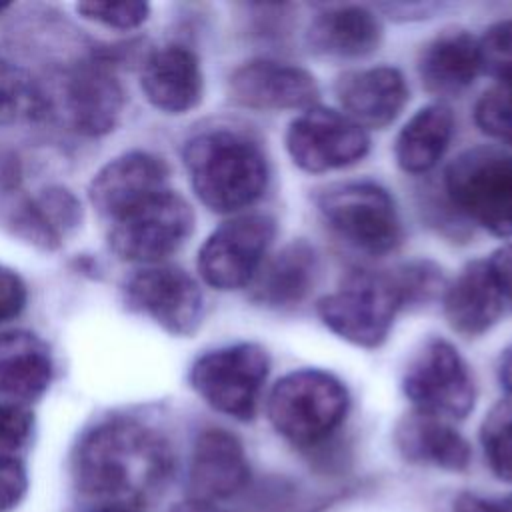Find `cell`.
Listing matches in <instances>:
<instances>
[{"label": "cell", "mask_w": 512, "mask_h": 512, "mask_svg": "<svg viewBox=\"0 0 512 512\" xmlns=\"http://www.w3.org/2000/svg\"><path fill=\"white\" fill-rule=\"evenodd\" d=\"M72 476L76 488L98 506L142 508L170 484L174 452L156 426L114 416L80 436L72 454Z\"/></svg>", "instance_id": "obj_1"}, {"label": "cell", "mask_w": 512, "mask_h": 512, "mask_svg": "<svg viewBox=\"0 0 512 512\" xmlns=\"http://www.w3.org/2000/svg\"><path fill=\"white\" fill-rule=\"evenodd\" d=\"M184 168L198 200L218 214L252 206L266 190L270 168L260 142L238 128H208L186 140Z\"/></svg>", "instance_id": "obj_2"}, {"label": "cell", "mask_w": 512, "mask_h": 512, "mask_svg": "<svg viewBox=\"0 0 512 512\" xmlns=\"http://www.w3.org/2000/svg\"><path fill=\"white\" fill-rule=\"evenodd\" d=\"M350 412L346 384L320 368L284 374L270 390L266 416L284 440L312 448L330 440Z\"/></svg>", "instance_id": "obj_3"}, {"label": "cell", "mask_w": 512, "mask_h": 512, "mask_svg": "<svg viewBox=\"0 0 512 512\" xmlns=\"http://www.w3.org/2000/svg\"><path fill=\"white\" fill-rule=\"evenodd\" d=\"M450 208L486 232L512 236V154L498 146L460 152L444 172Z\"/></svg>", "instance_id": "obj_4"}, {"label": "cell", "mask_w": 512, "mask_h": 512, "mask_svg": "<svg viewBox=\"0 0 512 512\" xmlns=\"http://www.w3.org/2000/svg\"><path fill=\"white\" fill-rule=\"evenodd\" d=\"M400 310L404 304L392 272L378 270H352L338 290L316 302L322 324L364 350H376L388 340Z\"/></svg>", "instance_id": "obj_5"}, {"label": "cell", "mask_w": 512, "mask_h": 512, "mask_svg": "<svg viewBox=\"0 0 512 512\" xmlns=\"http://www.w3.org/2000/svg\"><path fill=\"white\" fill-rule=\"evenodd\" d=\"M316 210L328 230L368 256L394 252L402 242V220L392 194L376 182H338L318 190Z\"/></svg>", "instance_id": "obj_6"}, {"label": "cell", "mask_w": 512, "mask_h": 512, "mask_svg": "<svg viewBox=\"0 0 512 512\" xmlns=\"http://www.w3.org/2000/svg\"><path fill=\"white\" fill-rule=\"evenodd\" d=\"M270 374V356L264 346L236 342L204 352L188 372L192 390L216 412L252 422Z\"/></svg>", "instance_id": "obj_7"}, {"label": "cell", "mask_w": 512, "mask_h": 512, "mask_svg": "<svg viewBox=\"0 0 512 512\" xmlns=\"http://www.w3.org/2000/svg\"><path fill=\"white\" fill-rule=\"evenodd\" d=\"M402 390L414 412L446 422L466 418L476 402L474 376L462 354L444 338H428L410 356Z\"/></svg>", "instance_id": "obj_8"}, {"label": "cell", "mask_w": 512, "mask_h": 512, "mask_svg": "<svg viewBox=\"0 0 512 512\" xmlns=\"http://www.w3.org/2000/svg\"><path fill=\"white\" fill-rule=\"evenodd\" d=\"M194 230V210L172 190H162L112 222L108 244L124 262L154 266L174 254Z\"/></svg>", "instance_id": "obj_9"}, {"label": "cell", "mask_w": 512, "mask_h": 512, "mask_svg": "<svg viewBox=\"0 0 512 512\" xmlns=\"http://www.w3.org/2000/svg\"><path fill=\"white\" fill-rule=\"evenodd\" d=\"M276 236L268 214H242L220 224L198 250V274L216 290L250 286Z\"/></svg>", "instance_id": "obj_10"}, {"label": "cell", "mask_w": 512, "mask_h": 512, "mask_svg": "<svg viewBox=\"0 0 512 512\" xmlns=\"http://www.w3.org/2000/svg\"><path fill=\"white\" fill-rule=\"evenodd\" d=\"M126 306L150 318L172 336H192L204 316V296L198 282L182 268L154 264L136 270L122 286Z\"/></svg>", "instance_id": "obj_11"}, {"label": "cell", "mask_w": 512, "mask_h": 512, "mask_svg": "<svg viewBox=\"0 0 512 512\" xmlns=\"http://www.w3.org/2000/svg\"><path fill=\"white\" fill-rule=\"evenodd\" d=\"M284 140L292 162L310 174L348 168L370 150L362 126L344 112L316 104L290 122Z\"/></svg>", "instance_id": "obj_12"}, {"label": "cell", "mask_w": 512, "mask_h": 512, "mask_svg": "<svg viewBox=\"0 0 512 512\" xmlns=\"http://www.w3.org/2000/svg\"><path fill=\"white\" fill-rule=\"evenodd\" d=\"M168 174L164 158L144 150L124 152L94 174L88 188L90 204L112 224L144 200L166 190Z\"/></svg>", "instance_id": "obj_13"}, {"label": "cell", "mask_w": 512, "mask_h": 512, "mask_svg": "<svg viewBox=\"0 0 512 512\" xmlns=\"http://www.w3.org/2000/svg\"><path fill=\"white\" fill-rule=\"evenodd\" d=\"M230 98L252 110H306L318 98L314 76L288 62L252 58L228 78Z\"/></svg>", "instance_id": "obj_14"}, {"label": "cell", "mask_w": 512, "mask_h": 512, "mask_svg": "<svg viewBox=\"0 0 512 512\" xmlns=\"http://www.w3.org/2000/svg\"><path fill=\"white\" fill-rule=\"evenodd\" d=\"M250 482V462L242 440L224 428L202 430L188 464V496L224 502L238 496Z\"/></svg>", "instance_id": "obj_15"}, {"label": "cell", "mask_w": 512, "mask_h": 512, "mask_svg": "<svg viewBox=\"0 0 512 512\" xmlns=\"http://www.w3.org/2000/svg\"><path fill=\"white\" fill-rule=\"evenodd\" d=\"M126 96L108 60L78 64L66 82V106L74 128L90 138L110 134L124 112Z\"/></svg>", "instance_id": "obj_16"}, {"label": "cell", "mask_w": 512, "mask_h": 512, "mask_svg": "<svg viewBox=\"0 0 512 512\" xmlns=\"http://www.w3.org/2000/svg\"><path fill=\"white\" fill-rule=\"evenodd\" d=\"M334 92L344 114L362 128H386L408 102L406 80L392 66L348 70L338 76Z\"/></svg>", "instance_id": "obj_17"}, {"label": "cell", "mask_w": 512, "mask_h": 512, "mask_svg": "<svg viewBox=\"0 0 512 512\" xmlns=\"http://www.w3.org/2000/svg\"><path fill=\"white\" fill-rule=\"evenodd\" d=\"M320 256L316 248L298 238L266 258L250 284V300L266 310L286 312L300 306L316 286Z\"/></svg>", "instance_id": "obj_18"}, {"label": "cell", "mask_w": 512, "mask_h": 512, "mask_svg": "<svg viewBox=\"0 0 512 512\" xmlns=\"http://www.w3.org/2000/svg\"><path fill=\"white\" fill-rule=\"evenodd\" d=\"M146 100L164 114H186L204 96V74L198 56L180 44L152 52L140 76Z\"/></svg>", "instance_id": "obj_19"}, {"label": "cell", "mask_w": 512, "mask_h": 512, "mask_svg": "<svg viewBox=\"0 0 512 512\" xmlns=\"http://www.w3.org/2000/svg\"><path fill=\"white\" fill-rule=\"evenodd\" d=\"M52 374V352L38 334L0 332V402L30 408L50 388Z\"/></svg>", "instance_id": "obj_20"}, {"label": "cell", "mask_w": 512, "mask_h": 512, "mask_svg": "<svg viewBox=\"0 0 512 512\" xmlns=\"http://www.w3.org/2000/svg\"><path fill=\"white\" fill-rule=\"evenodd\" d=\"M384 40L382 20L364 6H334L318 12L306 30L308 48L330 60H360Z\"/></svg>", "instance_id": "obj_21"}, {"label": "cell", "mask_w": 512, "mask_h": 512, "mask_svg": "<svg viewBox=\"0 0 512 512\" xmlns=\"http://www.w3.org/2000/svg\"><path fill=\"white\" fill-rule=\"evenodd\" d=\"M482 72L480 44L464 28H446L424 44L418 56L422 86L436 96H458Z\"/></svg>", "instance_id": "obj_22"}, {"label": "cell", "mask_w": 512, "mask_h": 512, "mask_svg": "<svg viewBox=\"0 0 512 512\" xmlns=\"http://www.w3.org/2000/svg\"><path fill=\"white\" fill-rule=\"evenodd\" d=\"M442 308L448 326L464 338H478L500 320L504 302L486 260L468 262L446 284Z\"/></svg>", "instance_id": "obj_23"}, {"label": "cell", "mask_w": 512, "mask_h": 512, "mask_svg": "<svg viewBox=\"0 0 512 512\" xmlns=\"http://www.w3.org/2000/svg\"><path fill=\"white\" fill-rule=\"evenodd\" d=\"M394 444L404 460L444 472H466L472 462L468 440L446 420L410 412L394 428Z\"/></svg>", "instance_id": "obj_24"}, {"label": "cell", "mask_w": 512, "mask_h": 512, "mask_svg": "<svg viewBox=\"0 0 512 512\" xmlns=\"http://www.w3.org/2000/svg\"><path fill=\"white\" fill-rule=\"evenodd\" d=\"M82 222V204L62 186H48L24 200L12 214L10 226L16 236L32 246L52 252L62 246Z\"/></svg>", "instance_id": "obj_25"}, {"label": "cell", "mask_w": 512, "mask_h": 512, "mask_svg": "<svg viewBox=\"0 0 512 512\" xmlns=\"http://www.w3.org/2000/svg\"><path fill=\"white\" fill-rule=\"evenodd\" d=\"M454 136V112L442 102L422 106L402 126L394 142L396 164L408 174L432 170Z\"/></svg>", "instance_id": "obj_26"}, {"label": "cell", "mask_w": 512, "mask_h": 512, "mask_svg": "<svg viewBox=\"0 0 512 512\" xmlns=\"http://www.w3.org/2000/svg\"><path fill=\"white\" fill-rule=\"evenodd\" d=\"M484 460L494 478L512 484V398L496 402L480 426Z\"/></svg>", "instance_id": "obj_27"}, {"label": "cell", "mask_w": 512, "mask_h": 512, "mask_svg": "<svg viewBox=\"0 0 512 512\" xmlns=\"http://www.w3.org/2000/svg\"><path fill=\"white\" fill-rule=\"evenodd\" d=\"M46 100L32 78L12 66L0 64V124L38 120Z\"/></svg>", "instance_id": "obj_28"}, {"label": "cell", "mask_w": 512, "mask_h": 512, "mask_svg": "<svg viewBox=\"0 0 512 512\" xmlns=\"http://www.w3.org/2000/svg\"><path fill=\"white\" fill-rule=\"evenodd\" d=\"M406 308H422L444 292L442 268L432 260H410L392 272Z\"/></svg>", "instance_id": "obj_29"}, {"label": "cell", "mask_w": 512, "mask_h": 512, "mask_svg": "<svg viewBox=\"0 0 512 512\" xmlns=\"http://www.w3.org/2000/svg\"><path fill=\"white\" fill-rule=\"evenodd\" d=\"M476 126L490 138L512 146V88L496 84L474 106Z\"/></svg>", "instance_id": "obj_30"}, {"label": "cell", "mask_w": 512, "mask_h": 512, "mask_svg": "<svg viewBox=\"0 0 512 512\" xmlns=\"http://www.w3.org/2000/svg\"><path fill=\"white\" fill-rule=\"evenodd\" d=\"M480 58L482 70L492 74L498 84L512 88V20H500L492 24L482 38Z\"/></svg>", "instance_id": "obj_31"}, {"label": "cell", "mask_w": 512, "mask_h": 512, "mask_svg": "<svg viewBox=\"0 0 512 512\" xmlns=\"http://www.w3.org/2000/svg\"><path fill=\"white\" fill-rule=\"evenodd\" d=\"M76 12L110 30H134L148 20L150 6L146 2H80Z\"/></svg>", "instance_id": "obj_32"}, {"label": "cell", "mask_w": 512, "mask_h": 512, "mask_svg": "<svg viewBox=\"0 0 512 512\" xmlns=\"http://www.w3.org/2000/svg\"><path fill=\"white\" fill-rule=\"evenodd\" d=\"M34 434V414L26 406L0 402V458H20Z\"/></svg>", "instance_id": "obj_33"}, {"label": "cell", "mask_w": 512, "mask_h": 512, "mask_svg": "<svg viewBox=\"0 0 512 512\" xmlns=\"http://www.w3.org/2000/svg\"><path fill=\"white\" fill-rule=\"evenodd\" d=\"M28 492V470L22 458H0V512L14 510Z\"/></svg>", "instance_id": "obj_34"}, {"label": "cell", "mask_w": 512, "mask_h": 512, "mask_svg": "<svg viewBox=\"0 0 512 512\" xmlns=\"http://www.w3.org/2000/svg\"><path fill=\"white\" fill-rule=\"evenodd\" d=\"M26 302L28 288L22 276L6 264H0V324L20 316Z\"/></svg>", "instance_id": "obj_35"}, {"label": "cell", "mask_w": 512, "mask_h": 512, "mask_svg": "<svg viewBox=\"0 0 512 512\" xmlns=\"http://www.w3.org/2000/svg\"><path fill=\"white\" fill-rule=\"evenodd\" d=\"M494 284L502 296L504 306L512 308V244L496 248L490 258H486Z\"/></svg>", "instance_id": "obj_36"}, {"label": "cell", "mask_w": 512, "mask_h": 512, "mask_svg": "<svg viewBox=\"0 0 512 512\" xmlns=\"http://www.w3.org/2000/svg\"><path fill=\"white\" fill-rule=\"evenodd\" d=\"M452 512H512L510 494L504 498H486L474 492H462L452 502Z\"/></svg>", "instance_id": "obj_37"}, {"label": "cell", "mask_w": 512, "mask_h": 512, "mask_svg": "<svg viewBox=\"0 0 512 512\" xmlns=\"http://www.w3.org/2000/svg\"><path fill=\"white\" fill-rule=\"evenodd\" d=\"M496 374H498V382L500 386L508 392V396L512 398V344L506 346L496 362Z\"/></svg>", "instance_id": "obj_38"}, {"label": "cell", "mask_w": 512, "mask_h": 512, "mask_svg": "<svg viewBox=\"0 0 512 512\" xmlns=\"http://www.w3.org/2000/svg\"><path fill=\"white\" fill-rule=\"evenodd\" d=\"M168 512H226V510L220 504L188 496L186 500H180V502L172 504Z\"/></svg>", "instance_id": "obj_39"}, {"label": "cell", "mask_w": 512, "mask_h": 512, "mask_svg": "<svg viewBox=\"0 0 512 512\" xmlns=\"http://www.w3.org/2000/svg\"><path fill=\"white\" fill-rule=\"evenodd\" d=\"M90 512H140V508H130V506H116V504H100Z\"/></svg>", "instance_id": "obj_40"}, {"label": "cell", "mask_w": 512, "mask_h": 512, "mask_svg": "<svg viewBox=\"0 0 512 512\" xmlns=\"http://www.w3.org/2000/svg\"><path fill=\"white\" fill-rule=\"evenodd\" d=\"M10 8V4H4V2H0V14L4 12V10H8Z\"/></svg>", "instance_id": "obj_41"}]
</instances>
